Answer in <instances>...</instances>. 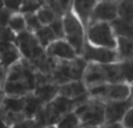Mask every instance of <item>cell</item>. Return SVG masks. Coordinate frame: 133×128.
I'll return each mask as SVG.
<instances>
[{"label": "cell", "mask_w": 133, "mask_h": 128, "mask_svg": "<svg viewBox=\"0 0 133 128\" xmlns=\"http://www.w3.org/2000/svg\"><path fill=\"white\" fill-rule=\"evenodd\" d=\"M98 2V0H72L71 2L70 11L84 24V26L87 27L89 24L90 16L94 11L96 4Z\"/></svg>", "instance_id": "cell-10"}, {"label": "cell", "mask_w": 133, "mask_h": 128, "mask_svg": "<svg viewBox=\"0 0 133 128\" xmlns=\"http://www.w3.org/2000/svg\"><path fill=\"white\" fill-rule=\"evenodd\" d=\"M131 85L127 82H113L106 85L105 101H122L130 99Z\"/></svg>", "instance_id": "cell-11"}, {"label": "cell", "mask_w": 133, "mask_h": 128, "mask_svg": "<svg viewBox=\"0 0 133 128\" xmlns=\"http://www.w3.org/2000/svg\"><path fill=\"white\" fill-rule=\"evenodd\" d=\"M6 74H7V68H5L4 66L0 63V89H4L5 81H6Z\"/></svg>", "instance_id": "cell-27"}, {"label": "cell", "mask_w": 133, "mask_h": 128, "mask_svg": "<svg viewBox=\"0 0 133 128\" xmlns=\"http://www.w3.org/2000/svg\"><path fill=\"white\" fill-rule=\"evenodd\" d=\"M120 124L123 125L124 128H133V106H131L127 109V112L125 113Z\"/></svg>", "instance_id": "cell-24"}, {"label": "cell", "mask_w": 133, "mask_h": 128, "mask_svg": "<svg viewBox=\"0 0 133 128\" xmlns=\"http://www.w3.org/2000/svg\"><path fill=\"white\" fill-rule=\"evenodd\" d=\"M132 105L131 100H122V101H105V124H116L120 122L124 118L125 113L127 112Z\"/></svg>", "instance_id": "cell-9"}, {"label": "cell", "mask_w": 133, "mask_h": 128, "mask_svg": "<svg viewBox=\"0 0 133 128\" xmlns=\"http://www.w3.org/2000/svg\"><path fill=\"white\" fill-rule=\"evenodd\" d=\"M56 2H57V5L60 6V8L62 9V11H64V13H65L66 11L70 9L72 0H56Z\"/></svg>", "instance_id": "cell-26"}, {"label": "cell", "mask_w": 133, "mask_h": 128, "mask_svg": "<svg viewBox=\"0 0 133 128\" xmlns=\"http://www.w3.org/2000/svg\"><path fill=\"white\" fill-rule=\"evenodd\" d=\"M15 45L18 46L20 54L28 60H40L43 54H46L44 48L39 44L34 33L25 31L16 34Z\"/></svg>", "instance_id": "cell-4"}, {"label": "cell", "mask_w": 133, "mask_h": 128, "mask_svg": "<svg viewBox=\"0 0 133 128\" xmlns=\"http://www.w3.org/2000/svg\"><path fill=\"white\" fill-rule=\"evenodd\" d=\"M118 63L123 82L133 84V60H122L118 61Z\"/></svg>", "instance_id": "cell-19"}, {"label": "cell", "mask_w": 133, "mask_h": 128, "mask_svg": "<svg viewBox=\"0 0 133 128\" xmlns=\"http://www.w3.org/2000/svg\"><path fill=\"white\" fill-rule=\"evenodd\" d=\"M49 59H55L60 61H75L78 59V54L75 48L65 39H56L44 48Z\"/></svg>", "instance_id": "cell-6"}, {"label": "cell", "mask_w": 133, "mask_h": 128, "mask_svg": "<svg viewBox=\"0 0 133 128\" xmlns=\"http://www.w3.org/2000/svg\"><path fill=\"white\" fill-rule=\"evenodd\" d=\"M0 128H9V126H7L6 124H5V121L0 118Z\"/></svg>", "instance_id": "cell-30"}, {"label": "cell", "mask_w": 133, "mask_h": 128, "mask_svg": "<svg viewBox=\"0 0 133 128\" xmlns=\"http://www.w3.org/2000/svg\"><path fill=\"white\" fill-rule=\"evenodd\" d=\"M75 114L79 119L81 126L99 127L105 124V107L104 101L91 99L88 96L74 108Z\"/></svg>", "instance_id": "cell-1"}, {"label": "cell", "mask_w": 133, "mask_h": 128, "mask_svg": "<svg viewBox=\"0 0 133 128\" xmlns=\"http://www.w3.org/2000/svg\"><path fill=\"white\" fill-rule=\"evenodd\" d=\"M50 28L53 30V32L55 33L56 38L57 39H64V31H63V21H62V18L61 19H56L55 21L50 24Z\"/></svg>", "instance_id": "cell-22"}, {"label": "cell", "mask_w": 133, "mask_h": 128, "mask_svg": "<svg viewBox=\"0 0 133 128\" xmlns=\"http://www.w3.org/2000/svg\"><path fill=\"white\" fill-rule=\"evenodd\" d=\"M130 100L133 105V84H131V89H130Z\"/></svg>", "instance_id": "cell-29"}, {"label": "cell", "mask_w": 133, "mask_h": 128, "mask_svg": "<svg viewBox=\"0 0 133 128\" xmlns=\"http://www.w3.org/2000/svg\"><path fill=\"white\" fill-rule=\"evenodd\" d=\"M35 15H36L39 22L41 24L42 26H49L53 21H55L57 19V15H56L55 11L51 8L48 5H42L36 12H35Z\"/></svg>", "instance_id": "cell-16"}, {"label": "cell", "mask_w": 133, "mask_h": 128, "mask_svg": "<svg viewBox=\"0 0 133 128\" xmlns=\"http://www.w3.org/2000/svg\"><path fill=\"white\" fill-rule=\"evenodd\" d=\"M34 35L36 37L39 44L41 45L43 48H46L49 44H51L54 40L57 39L55 33H54L53 30L50 28V26H41L39 30H36L34 32Z\"/></svg>", "instance_id": "cell-17"}, {"label": "cell", "mask_w": 133, "mask_h": 128, "mask_svg": "<svg viewBox=\"0 0 133 128\" xmlns=\"http://www.w3.org/2000/svg\"><path fill=\"white\" fill-rule=\"evenodd\" d=\"M62 21L64 39L75 48L78 56H81L84 51L85 42H87V34H85L87 27L70 9L63 14Z\"/></svg>", "instance_id": "cell-2"}, {"label": "cell", "mask_w": 133, "mask_h": 128, "mask_svg": "<svg viewBox=\"0 0 133 128\" xmlns=\"http://www.w3.org/2000/svg\"><path fill=\"white\" fill-rule=\"evenodd\" d=\"M119 18L133 21V0H120L118 2Z\"/></svg>", "instance_id": "cell-20"}, {"label": "cell", "mask_w": 133, "mask_h": 128, "mask_svg": "<svg viewBox=\"0 0 133 128\" xmlns=\"http://www.w3.org/2000/svg\"><path fill=\"white\" fill-rule=\"evenodd\" d=\"M40 128H56V125H46V126H42Z\"/></svg>", "instance_id": "cell-32"}, {"label": "cell", "mask_w": 133, "mask_h": 128, "mask_svg": "<svg viewBox=\"0 0 133 128\" xmlns=\"http://www.w3.org/2000/svg\"><path fill=\"white\" fill-rule=\"evenodd\" d=\"M108 1H115V2H119L120 0H108Z\"/></svg>", "instance_id": "cell-34"}, {"label": "cell", "mask_w": 133, "mask_h": 128, "mask_svg": "<svg viewBox=\"0 0 133 128\" xmlns=\"http://www.w3.org/2000/svg\"><path fill=\"white\" fill-rule=\"evenodd\" d=\"M87 42L94 46L116 49L117 37L110 22H95L87 26Z\"/></svg>", "instance_id": "cell-3"}, {"label": "cell", "mask_w": 133, "mask_h": 128, "mask_svg": "<svg viewBox=\"0 0 133 128\" xmlns=\"http://www.w3.org/2000/svg\"><path fill=\"white\" fill-rule=\"evenodd\" d=\"M99 128H124L123 125L120 122H116V124H104L102 126H99Z\"/></svg>", "instance_id": "cell-28"}, {"label": "cell", "mask_w": 133, "mask_h": 128, "mask_svg": "<svg viewBox=\"0 0 133 128\" xmlns=\"http://www.w3.org/2000/svg\"><path fill=\"white\" fill-rule=\"evenodd\" d=\"M118 60H133V38H117Z\"/></svg>", "instance_id": "cell-14"}, {"label": "cell", "mask_w": 133, "mask_h": 128, "mask_svg": "<svg viewBox=\"0 0 133 128\" xmlns=\"http://www.w3.org/2000/svg\"><path fill=\"white\" fill-rule=\"evenodd\" d=\"M9 128H40V126L36 124L34 119H25L20 122L12 125Z\"/></svg>", "instance_id": "cell-23"}, {"label": "cell", "mask_w": 133, "mask_h": 128, "mask_svg": "<svg viewBox=\"0 0 133 128\" xmlns=\"http://www.w3.org/2000/svg\"><path fill=\"white\" fill-rule=\"evenodd\" d=\"M79 126V119L74 110L68 112L56 122V128H78Z\"/></svg>", "instance_id": "cell-18"}, {"label": "cell", "mask_w": 133, "mask_h": 128, "mask_svg": "<svg viewBox=\"0 0 133 128\" xmlns=\"http://www.w3.org/2000/svg\"><path fill=\"white\" fill-rule=\"evenodd\" d=\"M7 27L15 34L27 31V25H26V19L23 13H21V12L12 13L8 19V22H7Z\"/></svg>", "instance_id": "cell-15"}, {"label": "cell", "mask_w": 133, "mask_h": 128, "mask_svg": "<svg viewBox=\"0 0 133 128\" xmlns=\"http://www.w3.org/2000/svg\"><path fill=\"white\" fill-rule=\"evenodd\" d=\"M23 15H25V19H26V25H27V31H29V32L34 33L36 30H39L40 27H41V24L39 22V20H37L36 15H35V13H23Z\"/></svg>", "instance_id": "cell-21"}, {"label": "cell", "mask_w": 133, "mask_h": 128, "mask_svg": "<svg viewBox=\"0 0 133 128\" xmlns=\"http://www.w3.org/2000/svg\"><path fill=\"white\" fill-rule=\"evenodd\" d=\"M81 58L87 63L95 62V63H101V65H108V63L119 61L116 49L94 46V45H90L88 42H85L84 51H83Z\"/></svg>", "instance_id": "cell-5"}, {"label": "cell", "mask_w": 133, "mask_h": 128, "mask_svg": "<svg viewBox=\"0 0 133 128\" xmlns=\"http://www.w3.org/2000/svg\"><path fill=\"white\" fill-rule=\"evenodd\" d=\"M85 94H88L87 87H85V85L83 82H78V81L66 82V84L58 87L57 91V95L64 96V98L71 99V100L82 98Z\"/></svg>", "instance_id": "cell-12"}, {"label": "cell", "mask_w": 133, "mask_h": 128, "mask_svg": "<svg viewBox=\"0 0 133 128\" xmlns=\"http://www.w3.org/2000/svg\"><path fill=\"white\" fill-rule=\"evenodd\" d=\"M5 8V1L4 0H0V12Z\"/></svg>", "instance_id": "cell-31"}, {"label": "cell", "mask_w": 133, "mask_h": 128, "mask_svg": "<svg viewBox=\"0 0 133 128\" xmlns=\"http://www.w3.org/2000/svg\"><path fill=\"white\" fill-rule=\"evenodd\" d=\"M82 77H83V84L85 85L87 89L95 86H98V85L109 84L105 65H101V63L88 62L85 65L84 71H83Z\"/></svg>", "instance_id": "cell-8"}, {"label": "cell", "mask_w": 133, "mask_h": 128, "mask_svg": "<svg viewBox=\"0 0 133 128\" xmlns=\"http://www.w3.org/2000/svg\"><path fill=\"white\" fill-rule=\"evenodd\" d=\"M78 128H99V127H95V126H79Z\"/></svg>", "instance_id": "cell-33"}, {"label": "cell", "mask_w": 133, "mask_h": 128, "mask_svg": "<svg viewBox=\"0 0 133 128\" xmlns=\"http://www.w3.org/2000/svg\"><path fill=\"white\" fill-rule=\"evenodd\" d=\"M119 16L118 14V2L108 1V0H98L90 16L89 24L95 22H112Z\"/></svg>", "instance_id": "cell-7"}, {"label": "cell", "mask_w": 133, "mask_h": 128, "mask_svg": "<svg viewBox=\"0 0 133 128\" xmlns=\"http://www.w3.org/2000/svg\"><path fill=\"white\" fill-rule=\"evenodd\" d=\"M5 7L12 12H20L23 0H4Z\"/></svg>", "instance_id": "cell-25"}, {"label": "cell", "mask_w": 133, "mask_h": 128, "mask_svg": "<svg viewBox=\"0 0 133 128\" xmlns=\"http://www.w3.org/2000/svg\"><path fill=\"white\" fill-rule=\"evenodd\" d=\"M110 24L117 38H133V21L118 16Z\"/></svg>", "instance_id": "cell-13"}]
</instances>
